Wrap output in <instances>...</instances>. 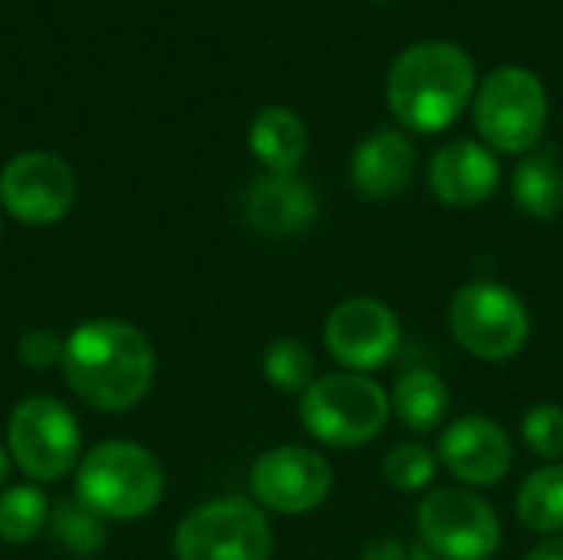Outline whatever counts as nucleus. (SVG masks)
Listing matches in <instances>:
<instances>
[{
	"label": "nucleus",
	"mask_w": 563,
	"mask_h": 560,
	"mask_svg": "<svg viewBox=\"0 0 563 560\" xmlns=\"http://www.w3.org/2000/svg\"><path fill=\"white\" fill-rule=\"evenodd\" d=\"M515 201L531 218H554L563 208V165L554 145L531 152L511 175Z\"/></svg>",
	"instance_id": "19"
},
{
	"label": "nucleus",
	"mask_w": 563,
	"mask_h": 560,
	"mask_svg": "<svg viewBox=\"0 0 563 560\" xmlns=\"http://www.w3.org/2000/svg\"><path fill=\"white\" fill-rule=\"evenodd\" d=\"M416 525L426 551L439 560H492L501 548L498 512L465 485L432 488L416 512Z\"/></svg>",
	"instance_id": "6"
},
{
	"label": "nucleus",
	"mask_w": 563,
	"mask_h": 560,
	"mask_svg": "<svg viewBox=\"0 0 563 560\" xmlns=\"http://www.w3.org/2000/svg\"><path fill=\"white\" fill-rule=\"evenodd\" d=\"M264 380L280 389V393H307L317 383V363L313 353L294 340V337H280L264 350Z\"/></svg>",
	"instance_id": "21"
},
{
	"label": "nucleus",
	"mask_w": 563,
	"mask_h": 560,
	"mask_svg": "<svg viewBox=\"0 0 563 560\" xmlns=\"http://www.w3.org/2000/svg\"><path fill=\"white\" fill-rule=\"evenodd\" d=\"M320 198L307 178L294 175H261L244 191V221L267 238H297L317 224Z\"/></svg>",
	"instance_id": "14"
},
{
	"label": "nucleus",
	"mask_w": 563,
	"mask_h": 560,
	"mask_svg": "<svg viewBox=\"0 0 563 560\" xmlns=\"http://www.w3.org/2000/svg\"><path fill=\"white\" fill-rule=\"evenodd\" d=\"M69 389L92 409H132L155 380V353L145 333L119 320H89L63 347Z\"/></svg>",
	"instance_id": "1"
},
{
	"label": "nucleus",
	"mask_w": 563,
	"mask_h": 560,
	"mask_svg": "<svg viewBox=\"0 0 563 560\" xmlns=\"http://www.w3.org/2000/svg\"><path fill=\"white\" fill-rule=\"evenodd\" d=\"M267 515L244 498H221L188 512L175 531L178 560H271Z\"/></svg>",
	"instance_id": "7"
},
{
	"label": "nucleus",
	"mask_w": 563,
	"mask_h": 560,
	"mask_svg": "<svg viewBox=\"0 0 563 560\" xmlns=\"http://www.w3.org/2000/svg\"><path fill=\"white\" fill-rule=\"evenodd\" d=\"M162 492L165 472L158 459L135 442H102L76 472V495L99 518H142L162 502Z\"/></svg>",
	"instance_id": "4"
},
{
	"label": "nucleus",
	"mask_w": 563,
	"mask_h": 560,
	"mask_svg": "<svg viewBox=\"0 0 563 560\" xmlns=\"http://www.w3.org/2000/svg\"><path fill=\"white\" fill-rule=\"evenodd\" d=\"M439 462L465 488H492L508 479L515 465V446L505 426L492 416H462L442 432Z\"/></svg>",
	"instance_id": "13"
},
{
	"label": "nucleus",
	"mask_w": 563,
	"mask_h": 560,
	"mask_svg": "<svg viewBox=\"0 0 563 560\" xmlns=\"http://www.w3.org/2000/svg\"><path fill=\"white\" fill-rule=\"evenodd\" d=\"M389 403H393V416L416 436H429L435 432L445 419H449V406H452V396H449V386L439 373L432 370H406L393 393H389Z\"/></svg>",
	"instance_id": "17"
},
{
	"label": "nucleus",
	"mask_w": 563,
	"mask_h": 560,
	"mask_svg": "<svg viewBox=\"0 0 563 560\" xmlns=\"http://www.w3.org/2000/svg\"><path fill=\"white\" fill-rule=\"evenodd\" d=\"M435 475H439V455L419 442L396 446L383 459V479L396 492H432Z\"/></svg>",
	"instance_id": "24"
},
{
	"label": "nucleus",
	"mask_w": 563,
	"mask_h": 560,
	"mask_svg": "<svg viewBox=\"0 0 563 560\" xmlns=\"http://www.w3.org/2000/svg\"><path fill=\"white\" fill-rule=\"evenodd\" d=\"M525 560H563V535L554 538H541Z\"/></svg>",
	"instance_id": "28"
},
{
	"label": "nucleus",
	"mask_w": 563,
	"mask_h": 560,
	"mask_svg": "<svg viewBox=\"0 0 563 560\" xmlns=\"http://www.w3.org/2000/svg\"><path fill=\"white\" fill-rule=\"evenodd\" d=\"M386 92L393 116L406 129L442 132L475 92V63L455 43H416L393 63Z\"/></svg>",
	"instance_id": "2"
},
{
	"label": "nucleus",
	"mask_w": 563,
	"mask_h": 560,
	"mask_svg": "<svg viewBox=\"0 0 563 560\" xmlns=\"http://www.w3.org/2000/svg\"><path fill=\"white\" fill-rule=\"evenodd\" d=\"M449 330L468 356L508 363L531 340V314L518 290L498 281H472L449 304Z\"/></svg>",
	"instance_id": "5"
},
{
	"label": "nucleus",
	"mask_w": 563,
	"mask_h": 560,
	"mask_svg": "<svg viewBox=\"0 0 563 560\" xmlns=\"http://www.w3.org/2000/svg\"><path fill=\"white\" fill-rule=\"evenodd\" d=\"M49 531L66 551H73L79 558H92L106 545L99 515L92 508H86L82 502H59L49 512Z\"/></svg>",
	"instance_id": "23"
},
{
	"label": "nucleus",
	"mask_w": 563,
	"mask_h": 560,
	"mask_svg": "<svg viewBox=\"0 0 563 560\" xmlns=\"http://www.w3.org/2000/svg\"><path fill=\"white\" fill-rule=\"evenodd\" d=\"M10 479V459H7V452L0 449V485Z\"/></svg>",
	"instance_id": "29"
},
{
	"label": "nucleus",
	"mask_w": 563,
	"mask_h": 560,
	"mask_svg": "<svg viewBox=\"0 0 563 560\" xmlns=\"http://www.w3.org/2000/svg\"><path fill=\"white\" fill-rule=\"evenodd\" d=\"M360 560H412V551L399 538H389L386 535V538H373Z\"/></svg>",
	"instance_id": "27"
},
{
	"label": "nucleus",
	"mask_w": 563,
	"mask_h": 560,
	"mask_svg": "<svg viewBox=\"0 0 563 560\" xmlns=\"http://www.w3.org/2000/svg\"><path fill=\"white\" fill-rule=\"evenodd\" d=\"M521 436L528 442V449L551 462H563V406L558 403H538L534 409H528L525 422H521Z\"/></svg>",
	"instance_id": "25"
},
{
	"label": "nucleus",
	"mask_w": 563,
	"mask_h": 560,
	"mask_svg": "<svg viewBox=\"0 0 563 560\" xmlns=\"http://www.w3.org/2000/svg\"><path fill=\"white\" fill-rule=\"evenodd\" d=\"M63 340L59 337H53L49 330H30V333H23L20 337V360L26 363V366H33V370H46V366H53V363H63Z\"/></svg>",
	"instance_id": "26"
},
{
	"label": "nucleus",
	"mask_w": 563,
	"mask_h": 560,
	"mask_svg": "<svg viewBox=\"0 0 563 560\" xmlns=\"http://www.w3.org/2000/svg\"><path fill=\"white\" fill-rule=\"evenodd\" d=\"M0 201L23 224H53L76 201V175L49 152H23L0 172Z\"/></svg>",
	"instance_id": "12"
},
{
	"label": "nucleus",
	"mask_w": 563,
	"mask_h": 560,
	"mask_svg": "<svg viewBox=\"0 0 563 560\" xmlns=\"http://www.w3.org/2000/svg\"><path fill=\"white\" fill-rule=\"evenodd\" d=\"M518 518L541 538L563 535V462H551L521 482Z\"/></svg>",
	"instance_id": "20"
},
{
	"label": "nucleus",
	"mask_w": 563,
	"mask_h": 560,
	"mask_svg": "<svg viewBox=\"0 0 563 560\" xmlns=\"http://www.w3.org/2000/svg\"><path fill=\"white\" fill-rule=\"evenodd\" d=\"M548 122V96L534 73L521 66L495 69L475 99V125L498 152H531Z\"/></svg>",
	"instance_id": "8"
},
{
	"label": "nucleus",
	"mask_w": 563,
	"mask_h": 560,
	"mask_svg": "<svg viewBox=\"0 0 563 560\" xmlns=\"http://www.w3.org/2000/svg\"><path fill=\"white\" fill-rule=\"evenodd\" d=\"M393 416L389 393L366 373H327L300 396L303 429L330 449H360L383 436Z\"/></svg>",
	"instance_id": "3"
},
{
	"label": "nucleus",
	"mask_w": 563,
	"mask_h": 560,
	"mask_svg": "<svg viewBox=\"0 0 563 560\" xmlns=\"http://www.w3.org/2000/svg\"><path fill=\"white\" fill-rule=\"evenodd\" d=\"M251 149L274 175H294L307 155V125L287 106H267L251 125Z\"/></svg>",
	"instance_id": "18"
},
{
	"label": "nucleus",
	"mask_w": 563,
	"mask_h": 560,
	"mask_svg": "<svg viewBox=\"0 0 563 560\" xmlns=\"http://www.w3.org/2000/svg\"><path fill=\"white\" fill-rule=\"evenodd\" d=\"M323 340L343 370L369 376L396 360L402 347V323L389 304L376 297H350L330 310Z\"/></svg>",
	"instance_id": "10"
},
{
	"label": "nucleus",
	"mask_w": 563,
	"mask_h": 560,
	"mask_svg": "<svg viewBox=\"0 0 563 560\" xmlns=\"http://www.w3.org/2000/svg\"><path fill=\"white\" fill-rule=\"evenodd\" d=\"M7 439L16 465L36 482L63 479L79 455V426L73 413L49 396H33L13 409Z\"/></svg>",
	"instance_id": "9"
},
{
	"label": "nucleus",
	"mask_w": 563,
	"mask_h": 560,
	"mask_svg": "<svg viewBox=\"0 0 563 560\" xmlns=\"http://www.w3.org/2000/svg\"><path fill=\"white\" fill-rule=\"evenodd\" d=\"M49 521V508L40 488L16 485L0 495V538L10 545L33 541Z\"/></svg>",
	"instance_id": "22"
},
{
	"label": "nucleus",
	"mask_w": 563,
	"mask_h": 560,
	"mask_svg": "<svg viewBox=\"0 0 563 560\" xmlns=\"http://www.w3.org/2000/svg\"><path fill=\"white\" fill-rule=\"evenodd\" d=\"M501 185V165L495 152L472 139L449 142L429 165V188L452 208H475L488 201Z\"/></svg>",
	"instance_id": "15"
},
{
	"label": "nucleus",
	"mask_w": 563,
	"mask_h": 560,
	"mask_svg": "<svg viewBox=\"0 0 563 560\" xmlns=\"http://www.w3.org/2000/svg\"><path fill=\"white\" fill-rule=\"evenodd\" d=\"M416 172V145L406 139V132L379 129L366 135L350 162V178L363 198L389 201L402 195Z\"/></svg>",
	"instance_id": "16"
},
{
	"label": "nucleus",
	"mask_w": 563,
	"mask_h": 560,
	"mask_svg": "<svg viewBox=\"0 0 563 560\" xmlns=\"http://www.w3.org/2000/svg\"><path fill=\"white\" fill-rule=\"evenodd\" d=\"M254 498L277 515H310L333 492L330 462L307 446H277L251 469Z\"/></svg>",
	"instance_id": "11"
}]
</instances>
